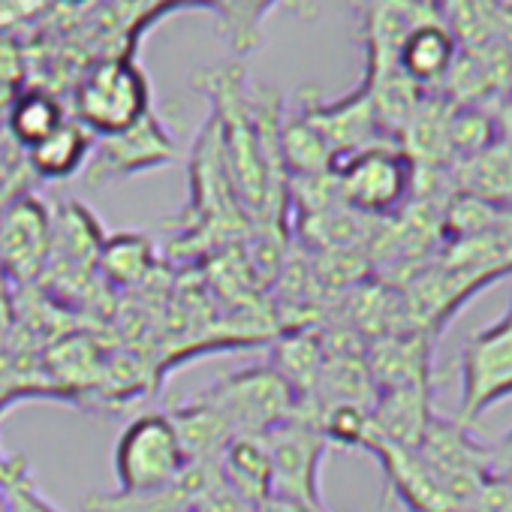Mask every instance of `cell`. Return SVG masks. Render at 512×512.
I'll list each match as a JSON object with an SVG mask.
<instances>
[{
	"label": "cell",
	"mask_w": 512,
	"mask_h": 512,
	"mask_svg": "<svg viewBox=\"0 0 512 512\" xmlns=\"http://www.w3.org/2000/svg\"><path fill=\"white\" fill-rule=\"evenodd\" d=\"M332 175L341 202L374 220L401 214V208L413 199L416 166L398 142H380L341 157L332 166Z\"/></svg>",
	"instance_id": "6da1fadb"
},
{
	"label": "cell",
	"mask_w": 512,
	"mask_h": 512,
	"mask_svg": "<svg viewBox=\"0 0 512 512\" xmlns=\"http://www.w3.org/2000/svg\"><path fill=\"white\" fill-rule=\"evenodd\" d=\"M199 401L214 407L235 437H266L272 428L290 422L299 413V395L272 365L226 374L211 389H205Z\"/></svg>",
	"instance_id": "7a4b0ae2"
},
{
	"label": "cell",
	"mask_w": 512,
	"mask_h": 512,
	"mask_svg": "<svg viewBox=\"0 0 512 512\" xmlns=\"http://www.w3.org/2000/svg\"><path fill=\"white\" fill-rule=\"evenodd\" d=\"M112 464L121 494L163 491L190 467L169 413H142L130 419L118 434Z\"/></svg>",
	"instance_id": "3957f363"
},
{
	"label": "cell",
	"mask_w": 512,
	"mask_h": 512,
	"mask_svg": "<svg viewBox=\"0 0 512 512\" xmlns=\"http://www.w3.org/2000/svg\"><path fill=\"white\" fill-rule=\"evenodd\" d=\"M76 124L100 139L133 130L151 109L148 79L127 58H109L94 64L76 85L73 94Z\"/></svg>",
	"instance_id": "277c9868"
},
{
	"label": "cell",
	"mask_w": 512,
	"mask_h": 512,
	"mask_svg": "<svg viewBox=\"0 0 512 512\" xmlns=\"http://www.w3.org/2000/svg\"><path fill=\"white\" fill-rule=\"evenodd\" d=\"M506 398H512V302L497 323L467 338L461 350V401L452 422L467 431L488 407Z\"/></svg>",
	"instance_id": "5b68a950"
},
{
	"label": "cell",
	"mask_w": 512,
	"mask_h": 512,
	"mask_svg": "<svg viewBox=\"0 0 512 512\" xmlns=\"http://www.w3.org/2000/svg\"><path fill=\"white\" fill-rule=\"evenodd\" d=\"M263 440L272 461V500L323 512L320 473L329 452L323 431L311 419L293 416L290 422L272 428Z\"/></svg>",
	"instance_id": "8992f818"
},
{
	"label": "cell",
	"mask_w": 512,
	"mask_h": 512,
	"mask_svg": "<svg viewBox=\"0 0 512 512\" xmlns=\"http://www.w3.org/2000/svg\"><path fill=\"white\" fill-rule=\"evenodd\" d=\"M52 253V214L34 196H19L0 211V269L22 284L43 278Z\"/></svg>",
	"instance_id": "52a82bcc"
},
{
	"label": "cell",
	"mask_w": 512,
	"mask_h": 512,
	"mask_svg": "<svg viewBox=\"0 0 512 512\" xmlns=\"http://www.w3.org/2000/svg\"><path fill=\"white\" fill-rule=\"evenodd\" d=\"M172 157H175L172 139L166 136L160 121L151 118V112H148L133 130L121 133V136L100 139V148L88 160L85 181L91 187H100L115 178H130V175L166 166V163H172Z\"/></svg>",
	"instance_id": "ba28073f"
},
{
	"label": "cell",
	"mask_w": 512,
	"mask_h": 512,
	"mask_svg": "<svg viewBox=\"0 0 512 512\" xmlns=\"http://www.w3.org/2000/svg\"><path fill=\"white\" fill-rule=\"evenodd\" d=\"M431 335L404 329L365 344V365L374 389L431 386Z\"/></svg>",
	"instance_id": "9c48e42d"
},
{
	"label": "cell",
	"mask_w": 512,
	"mask_h": 512,
	"mask_svg": "<svg viewBox=\"0 0 512 512\" xmlns=\"http://www.w3.org/2000/svg\"><path fill=\"white\" fill-rule=\"evenodd\" d=\"M365 449L380 461L389 488L407 503L410 512H449L455 509L446 497L443 485L437 482L434 470L422 461L416 449H401L392 443H383L377 437H368Z\"/></svg>",
	"instance_id": "30bf717a"
},
{
	"label": "cell",
	"mask_w": 512,
	"mask_h": 512,
	"mask_svg": "<svg viewBox=\"0 0 512 512\" xmlns=\"http://www.w3.org/2000/svg\"><path fill=\"white\" fill-rule=\"evenodd\" d=\"M431 419V386L383 389L371 407V437L401 449H419Z\"/></svg>",
	"instance_id": "8fae6325"
},
{
	"label": "cell",
	"mask_w": 512,
	"mask_h": 512,
	"mask_svg": "<svg viewBox=\"0 0 512 512\" xmlns=\"http://www.w3.org/2000/svg\"><path fill=\"white\" fill-rule=\"evenodd\" d=\"M220 479L253 509L272 500V461L263 437L238 434L232 437L214 461Z\"/></svg>",
	"instance_id": "7c38bea8"
},
{
	"label": "cell",
	"mask_w": 512,
	"mask_h": 512,
	"mask_svg": "<svg viewBox=\"0 0 512 512\" xmlns=\"http://www.w3.org/2000/svg\"><path fill=\"white\" fill-rule=\"evenodd\" d=\"M452 190L491 208L512 211V151L497 139L491 148L449 166Z\"/></svg>",
	"instance_id": "4fadbf2b"
},
{
	"label": "cell",
	"mask_w": 512,
	"mask_h": 512,
	"mask_svg": "<svg viewBox=\"0 0 512 512\" xmlns=\"http://www.w3.org/2000/svg\"><path fill=\"white\" fill-rule=\"evenodd\" d=\"M458 52H461L458 43L452 40V34L437 19V22H428V25L416 28L404 40V46L398 52V70L413 85H419L422 91H428V88L437 91L440 82L446 79L449 67L455 64Z\"/></svg>",
	"instance_id": "5bb4252c"
},
{
	"label": "cell",
	"mask_w": 512,
	"mask_h": 512,
	"mask_svg": "<svg viewBox=\"0 0 512 512\" xmlns=\"http://www.w3.org/2000/svg\"><path fill=\"white\" fill-rule=\"evenodd\" d=\"M154 272V241L142 232H115L103 238L97 275L115 290H136Z\"/></svg>",
	"instance_id": "9a60e30c"
},
{
	"label": "cell",
	"mask_w": 512,
	"mask_h": 512,
	"mask_svg": "<svg viewBox=\"0 0 512 512\" xmlns=\"http://www.w3.org/2000/svg\"><path fill=\"white\" fill-rule=\"evenodd\" d=\"M169 419L175 425V434L190 464H214L223 446L235 437L232 428L220 419V413L199 398L190 404L172 407Z\"/></svg>",
	"instance_id": "2e32d148"
},
{
	"label": "cell",
	"mask_w": 512,
	"mask_h": 512,
	"mask_svg": "<svg viewBox=\"0 0 512 512\" xmlns=\"http://www.w3.org/2000/svg\"><path fill=\"white\" fill-rule=\"evenodd\" d=\"M88 157H91V136L82 124H76L70 118L49 139L28 148L31 172L46 181H64V178L76 175L88 163Z\"/></svg>",
	"instance_id": "e0dca14e"
},
{
	"label": "cell",
	"mask_w": 512,
	"mask_h": 512,
	"mask_svg": "<svg viewBox=\"0 0 512 512\" xmlns=\"http://www.w3.org/2000/svg\"><path fill=\"white\" fill-rule=\"evenodd\" d=\"M64 121H67V115H64L61 103L46 91L19 94L7 112V127H10L13 139L25 148H34L37 142L49 139Z\"/></svg>",
	"instance_id": "ac0fdd59"
},
{
	"label": "cell",
	"mask_w": 512,
	"mask_h": 512,
	"mask_svg": "<svg viewBox=\"0 0 512 512\" xmlns=\"http://www.w3.org/2000/svg\"><path fill=\"white\" fill-rule=\"evenodd\" d=\"M500 139L497 118L491 109H470V106H452L449 112V154L452 163L467 160L485 148H491Z\"/></svg>",
	"instance_id": "d6986e66"
},
{
	"label": "cell",
	"mask_w": 512,
	"mask_h": 512,
	"mask_svg": "<svg viewBox=\"0 0 512 512\" xmlns=\"http://www.w3.org/2000/svg\"><path fill=\"white\" fill-rule=\"evenodd\" d=\"M0 494L7 512H61L34 482L31 464L25 455H0Z\"/></svg>",
	"instance_id": "ffe728a7"
},
{
	"label": "cell",
	"mask_w": 512,
	"mask_h": 512,
	"mask_svg": "<svg viewBox=\"0 0 512 512\" xmlns=\"http://www.w3.org/2000/svg\"><path fill=\"white\" fill-rule=\"evenodd\" d=\"M494 118H497V133H500V142L512 151V97L503 100L497 109H494Z\"/></svg>",
	"instance_id": "44dd1931"
},
{
	"label": "cell",
	"mask_w": 512,
	"mask_h": 512,
	"mask_svg": "<svg viewBox=\"0 0 512 512\" xmlns=\"http://www.w3.org/2000/svg\"><path fill=\"white\" fill-rule=\"evenodd\" d=\"M256 512H314V509H302V506H290V503H281V500H269Z\"/></svg>",
	"instance_id": "7402d4cb"
},
{
	"label": "cell",
	"mask_w": 512,
	"mask_h": 512,
	"mask_svg": "<svg viewBox=\"0 0 512 512\" xmlns=\"http://www.w3.org/2000/svg\"><path fill=\"white\" fill-rule=\"evenodd\" d=\"M449 512H473V509H464V506H455V509H449Z\"/></svg>",
	"instance_id": "603a6c76"
},
{
	"label": "cell",
	"mask_w": 512,
	"mask_h": 512,
	"mask_svg": "<svg viewBox=\"0 0 512 512\" xmlns=\"http://www.w3.org/2000/svg\"><path fill=\"white\" fill-rule=\"evenodd\" d=\"M0 512H7V503H4V494H0Z\"/></svg>",
	"instance_id": "cb8c5ba5"
},
{
	"label": "cell",
	"mask_w": 512,
	"mask_h": 512,
	"mask_svg": "<svg viewBox=\"0 0 512 512\" xmlns=\"http://www.w3.org/2000/svg\"><path fill=\"white\" fill-rule=\"evenodd\" d=\"M184 512H193V509H184Z\"/></svg>",
	"instance_id": "d4e9b609"
},
{
	"label": "cell",
	"mask_w": 512,
	"mask_h": 512,
	"mask_svg": "<svg viewBox=\"0 0 512 512\" xmlns=\"http://www.w3.org/2000/svg\"><path fill=\"white\" fill-rule=\"evenodd\" d=\"M506 4H512V0H506Z\"/></svg>",
	"instance_id": "484cf974"
}]
</instances>
